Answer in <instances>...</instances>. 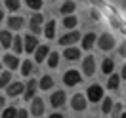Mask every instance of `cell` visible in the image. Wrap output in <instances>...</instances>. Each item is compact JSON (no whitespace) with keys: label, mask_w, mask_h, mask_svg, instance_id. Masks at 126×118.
<instances>
[{"label":"cell","mask_w":126,"mask_h":118,"mask_svg":"<svg viewBox=\"0 0 126 118\" xmlns=\"http://www.w3.org/2000/svg\"><path fill=\"white\" fill-rule=\"evenodd\" d=\"M86 99L90 103H99L103 101V88L99 84H92V86L86 90Z\"/></svg>","instance_id":"6da1fadb"},{"label":"cell","mask_w":126,"mask_h":118,"mask_svg":"<svg viewBox=\"0 0 126 118\" xmlns=\"http://www.w3.org/2000/svg\"><path fill=\"white\" fill-rule=\"evenodd\" d=\"M80 80H82V74H80L79 71H75V69H69V71L63 74V84L69 86V88L80 84Z\"/></svg>","instance_id":"7a4b0ae2"},{"label":"cell","mask_w":126,"mask_h":118,"mask_svg":"<svg viewBox=\"0 0 126 118\" xmlns=\"http://www.w3.org/2000/svg\"><path fill=\"white\" fill-rule=\"evenodd\" d=\"M80 38H82V36H80L79 31H69V32H65V34H63L57 42H59V46L65 48V46H73V44H77Z\"/></svg>","instance_id":"3957f363"},{"label":"cell","mask_w":126,"mask_h":118,"mask_svg":"<svg viewBox=\"0 0 126 118\" xmlns=\"http://www.w3.org/2000/svg\"><path fill=\"white\" fill-rule=\"evenodd\" d=\"M86 103H88V99L82 93H75L71 97V109L75 112H82V110H86Z\"/></svg>","instance_id":"277c9868"},{"label":"cell","mask_w":126,"mask_h":118,"mask_svg":"<svg viewBox=\"0 0 126 118\" xmlns=\"http://www.w3.org/2000/svg\"><path fill=\"white\" fill-rule=\"evenodd\" d=\"M97 46H99V50H103V52L113 50V48H115V38H113V34L105 32L101 36H97Z\"/></svg>","instance_id":"5b68a950"},{"label":"cell","mask_w":126,"mask_h":118,"mask_svg":"<svg viewBox=\"0 0 126 118\" xmlns=\"http://www.w3.org/2000/svg\"><path fill=\"white\" fill-rule=\"evenodd\" d=\"M29 112H31L32 116H42V114H44V99L34 95L31 99V109H29Z\"/></svg>","instance_id":"8992f818"},{"label":"cell","mask_w":126,"mask_h":118,"mask_svg":"<svg viewBox=\"0 0 126 118\" xmlns=\"http://www.w3.org/2000/svg\"><path fill=\"white\" fill-rule=\"evenodd\" d=\"M42 23H44L42 13H32L31 21H29V29H31L32 34H40V31H42Z\"/></svg>","instance_id":"52a82bcc"},{"label":"cell","mask_w":126,"mask_h":118,"mask_svg":"<svg viewBox=\"0 0 126 118\" xmlns=\"http://www.w3.org/2000/svg\"><path fill=\"white\" fill-rule=\"evenodd\" d=\"M23 46H25V52L27 53H34V50L38 48V38H36V34H27L23 36Z\"/></svg>","instance_id":"ba28073f"},{"label":"cell","mask_w":126,"mask_h":118,"mask_svg":"<svg viewBox=\"0 0 126 118\" xmlns=\"http://www.w3.org/2000/svg\"><path fill=\"white\" fill-rule=\"evenodd\" d=\"M82 72H84L86 76H94V72H95V59H94V55H86V57L82 59Z\"/></svg>","instance_id":"9c48e42d"},{"label":"cell","mask_w":126,"mask_h":118,"mask_svg":"<svg viewBox=\"0 0 126 118\" xmlns=\"http://www.w3.org/2000/svg\"><path fill=\"white\" fill-rule=\"evenodd\" d=\"M65 99H67L65 92H63V90H57V92H54V93L50 95V105H52L54 109H59V107L65 105Z\"/></svg>","instance_id":"30bf717a"},{"label":"cell","mask_w":126,"mask_h":118,"mask_svg":"<svg viewBox=\"0 0 126 118\" xmlns=\"http://www.w3.org/2000/svg\"><path fill=\"white\" fill-rule=\"evenodd\" d=\"M6 92H8L10 97L23 95V92H25V84H23V82H10L8 86H6Z\"/></svg>","instance_id":"8fae6325"},{"label":"cell","mask_w":126,"mask_h":118,"mask_svg":"<svg viewBox=\"0 0 126 118\" xmlns=\"http://www.w3.org/2000/svg\"><path fill=\"white\" fill-rule=\"evenodd\" d=\"M48 53H50L48 44H38V48L34 50V61H36V63H44L48 59Z\"/></svg>","instance_id":"7c38bea8"},{"label":"cell","mask_w":126,"mask_h":118,"mask_svg":"<svg viewBox=\"0 0 126 118\" xmlns=\"http://www.w3.org/2000/svg\"><path fill=\"white\" fill-rule=\"evenodd\" d=\"M36 88H38V80H29L27 84H25V92H23V97L27 99V101H31L32 97H34V93H36Z\"/></svg>","instance_id":"4fadbf2b"},{"label":"cell","mask_w":126,"mask_h":118,"mask_svg":"<svg viewBox=\"0 0 126 118\" xmlns=\"http://www.w3.org/2000/svg\"><path fill=\"white\" fill-rule=\"evenodd\" d=\"M63 57L67 59V61H77L80 57V50L79 48H75V44L73 46H65V50H63Z\"/></svg>","instance_id":"5bb4252c"},{"label":"cell","mask_w":126,"mask_h":118,"mask_svg":"<svg viewBox=\"0 0 126 118\" xmlns=\"http://www.w3.org/2000/svg\"><path fill=\"white\" fill-rule=\"evenodd\" d=\"M23 25H25V19L21 15H12L8 19V27L12 29V31H21Z\"/></svg>","instance_id":"9a60e30c"},{"label":"cell","mask_w":126,"mask_h":118,"mask_svg":"<svg viewBox=\"0 0 126 118\" xmlns=\"http://www.w3.org/2000/svg\"><path fill=\"white\" fill-rule=\"evenodd\" d=\"M4 65L8 67L10 71H17V67H19V59H17V55H14V53H6L4 55Z\"/></svg>","instance_id":"2e32d148"},{"label":"cell","mask_w":126,"mask_h":118,"mask_svg":"<svg viewBox=\"0 0 126 118\" xmlns=\"http://www.w3.org/2000/svg\"><path fill=\"white\" fill-rule=\"evenodd\" d=\"M80 42H82V50H92L94 42H97V36H95V32H88L80 38Z\"/></svg>","instance_id":"e0dca14e"},{"label":"cell","mask_w":126,"mask_h":118,"mask_svg":"<svg viewBox=\"0 0 126 118\" xmlns=\"http://www.w3.org/2000/svg\"><path fill=\"white\" fill-rule=\"evenodd\" d=\"M38 88H40V90H44V92L52 90V88H54V78H52L50 74H44V76L38 80Z\"/></svg>","instance_id":"ac0fdd59"},{"label":"cell","mask_w":126,"mask_h":118,"mask_svg":"<svg viewBox=\"0 0 126 118\" xmlns=\"http://www.w3.org/2000/svg\"><path fill=\"white\" fill-rule=\"evenodd\" d=\"M12 40L14 36L10 31H0V46L2 48H12Z\"/></svg>","instance_id":"d6986e66"},{"label":"cell","mask_w":126,"mask_h":118,"mask_svg":"<svg viewBox=\"0 0 126 118\" xmlns=\"http://www.w3.org/2000/svg\"><path fill=\"white\" fill-rule=\"evenodd\" d=\"M113 71H115V61H113L111 57H105L103 63H101V72L105 74V76H109Z\"/></svg>","instance_id":"ffe728a7"},{"label":"cell","mask_w":126,"mask_h":118,"mask_svg":"<svg viewBox=\"0 0 126 118\" xmlns=\"http://www.w3.org/2000/svg\"><path fill=\"white\" fill-rule=\"evenodd\" d=\"M118 86H120V76L115 74V72H111L109 80H107V88H109L111 92H115V90H118Z\"/></svg>","instance_id":"44dd1931"},{"label":"cell","mask_w":126,"mask_h":118,"mask_svg":"<svg viewBox=\"0 0 126 118\" xmlns=\"http://www.w3.org/2000/svg\"><path fill=\"white\" fill-rule=\"evenodd\" d=\"M75 10H77V4L71 2V0H65L61 4V8H59V12H61V15H69V13H73Z\"/></svg>","instance_id":"7402d4cb"},{"label":"cell","mask_w":126,"mask_h":118,"mask_svg":"<svg viewBox=\"0 0 126 118\" xmlns=\"http://www.w3.org/2000/svg\"><path fill=\"white\" fill-rule=\"evenodd\" d=\"M44 36H46L48 40L55 38V21L54 19H50V21L46 23V27H44Z\"/></svg>","instance_id":"603a6c76"},{"label":"cell","mask_w":126,"mask_h":118,"mask_svg":"<svg viewBox=\"0 0 126 118\" xmlns=\"http://www.w3.org/2000/svg\"><path fill=\"white\" fill-rule=\"evenodd\" d=\"M79 25V19L73 15V13H69V15H63V27L65 29H75Z\"/></svg>","instance_id":"cb8c5ba5"},{"label":"cell","mask_w":126,"mask_h":118,"mask_svg":"<svg viewBox=\"0 0 126 118\" xmlns=\"http://www.w3.org/2000/svg\"><path fill=\"white\" fill-rule=\"evenodd\" d=\"M12 48H14V52H16L17 55L21 53V52H25V46H23V36H14V40H12Z\"/></svg>","instance_id":"d4e9b609"},{"label":"cell","mask_w":126,"mask_h":118,"mask_svg":"<svg viewBox=\"0 0 126 118\" xmlns=\"http://www.w3.org/2000/svg\"><path fill=\"white\" fill-rule=\"evenodd\" d=\"M19 67H21V74H23V76H31L32 71H34V67H32V61H31V59H25V61L19 65Z\"/></svg>","instance_id":"484cf974"},{"label":"cell","mask_w":126,"mask_h":118,"mask_svg":"<svg viewBox=\"0 0 126 118\" xmlns=\"http://www.w3.org/2000/svg\"><path fill=\"white\" fill-rule=\"evenodd\" d=\"M57 65H59V53H57V52H50V53H48V67H50V69H55Z\"/></svg>","instance_id":"4316f807"},{"label":"cell","mask_w":126,"mask_h":118,"mask_svg":"<svg viewBox=\"0 0 126 118\" xmlns=\"http://www.w3.org/2000/svg\"><path fill=\"white\" fill-rule=\"evenodd\" d=\"M10 82H12V72L10 71H0V88H6L10 84Z\"/></svg>","instance_id":"83f0119b"},{"label":"cell","mask_w":126,"mask_h":118,"mask_svg":"<svg viewBox=\"0 0 126 118\" xmlns=\"http://www.w3.org/2000/svg\"><path fill=\"white\" fill-rule=\"evenodd\" d=\"M113 99L111 97H107V99H103V103H101V112L103 114H111V110H113Z\"/></svg>","instance_id":"f1b7e54d"},{"label":"cell","mask_w":126,"mask_h":118,"mask_svg":"<svg viewBox=\"0 0 126 118\" xmlns=\"http://www.w3.org/2000/svg\"><path fill=\"white\" fill-rule=\"evenodd\" d=\"M4 6H6L10 12H17L19 6H21V2H19V0H6V2H4Z\"/></svg>","instance_id":"f546056e"},{"label":"cell","mask_w":126,"mask_h":118,"mask_svg":"<svg viewBox=\"0 0 126 118\" xmlns=\"http://www.w3.org/2000/svg\"><path fill=\"white\" fill-rule=\"evenodd\" d=\"M17 116V109L16 107H8V109L2 110V118H14Z\"/></svg>","instance_id":"4dcf8cb0"},{"label":"cell","mask_w":126,"mask_h":118,"mask_svg":"<svg viewBox=\"0 0 126 118\" xmlns=\"http://www.w3.org/2000/svg\"><path fill=\"white\" fill-rule=\"evenodd\" d=\"M27 2V6L31 10H34V12H38L40 8H42V0H25Z\"/></svg>","instance_id":"1f68e13d"},{"label":"cell","mask_w":126,"mask_h":118,"mask_svg":"<svg viewBox=\"0 0 126 118\" xmlns=\"http://www.w3.org/2000/svg\"><path fill=\"white\" fill-rule=\"evenodd\" d=\"M120 112H122V105H120V103L113 105V110H111V114H115V116H120Z\"/></svg>","instance_id":"d6a6232c"},{"label":"cell","mask_w":126,"mask_h":118,"mask_svg":"<svg viewBox=\"0 0 126 118\" xmlns=\"http://www.w3.org/2000/svg\"><path fill=\"white\" fill-rule=\"evenodd\" d=\"M27 116H31V112L27 109H17V118H27Z\"/></svg>","instance_id":"836d02e7"},{"label":"cell","mask_w":126,"mask_h":118,"mask_svg":"<svg viewBox=\"0 0 126 118\" xmlns=\"http://www.w3.org/2000/svg\"><path fill=\"white\" fill-rule=\"evenodd\" d=\"M118 53H120V57H126V42H124V44H120V48H118Z\"/></svg>","instance_id":"e575fe53"},{"label":"cell","mask_w":126,"mask_h":118,"mask_svg":"<svg viewBox=\"0 0 126 118\" xmlns=\"http://www.w3.org/2000/svg\"><path fill=\"white\" fill-rule=\"evenodd\" d=\"M50 118H63V114L61 112H52V114H48Z\"/></svg>","instance_id":"d590c367"},{"label":"cell","mask_w":126,"mask_h":118,"mask_svg":"<svg viewBox=\"0 0 126 118\" xmlns=\"http://www.w3.org/2000/svg\"><path fill=\"white\" fill-rule=\"evenodd\" d=\"M120 78H124V80H126V63L122 65V71H120Z\"/></svg>","instance_id":"8d00e7d4"},{"label":"cell","mask_w":126,"mask_h":118,"mask_svg":"<svg viewBox=\"0 0 126 118\" xmlns=\"http://www.w3.org/2000/svg\"><path fill=\"white\" fill-rule=\"evenodd\" d=\"M4 103H6V99H4V97H2V95H0V109H2V107H4Z\"/></svg>","instance_id":"74e56055"},{"label":"cell","mask_w":126,"mask_h":118,"mask_svg":"<svg viewBox=\"0 0 126 118\" xmlns=\"http://www.w3.org/2000/svg\"><path fill=\"white\" fill-rule=\"evenodd\" d=\"M2 19H4V13H2V10H0V23H2Z\"/></svg>","instance_id":"f35d334b"},{"label":"cell","mask_w":126,"mask_h":118,"mask_svg":"<svg viewBox=\"0 0 126 118\" xmlns=\"http://www.w3.org/2000/svg\"><path fill=\"white\" fill-rule=\"evenodd\" d=\"M120 116H122V118H126V112H120Z\"/></svg>","instance_id":"ab89813d"},{"label":"cell","mask_w":126,"mask_h":118,"mask_svg":"<svg viewBox=\"0 0 126 118\" xmlns=\"http://www.w3.org/2000/svg\"><path fill=\"white\" fill-rule=\"evenodd\" d=\"M0 71H2V65H0Z\"/></svg>","instance_id":"60d3db41"}]
</instances>
